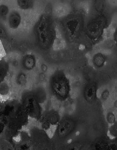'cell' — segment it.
I'll list each match as a JSON object with an SVG mask.
<instances>
[{
  "mask_svg": "<svg viewBox=\"0 0 117 150\" xmlns=\"http://www.w3.org/2000/svg\"><path fill=\"white\" fill-rule=\"evenodd\" d=\"M18 5L20 8L23 9H30L33 6L34 2L32 1L19 0L17 1Z\"/></svg>",
  "mask_w": 117,
  "mask_h": 150,
  "instance_id": "obj_10",
  "label": "cell"
},
{
  "mask_svg": "<svg viewBox=\"0 0 117 150\" xmlns=\"http://www.w3.org/2000/svg\"><path fill=\"white\" fill-rule=\"evenodd\" d=\"M21 22V17L19 13L13 11L11 13L8 18V24L11 29H16L18 28Z\"/></svg>",
  "mask_w": 117,
  "mask_h": 150,
  "instance_id": "obj_6",
  "label": "cell"
},
{
  "mask_svg": "<svg viewBox=\"0 0 117 150\" xmlns=\"http://www.w3.org/2000/svg\"><path fill=\"white\" fill-rule=\"evenodd\" d=\"M27 78L24 74H21L17 77V82L20 85L24 84L26 82Z\"/></svg>",
  "mask_w": 117,
  "mask_h": 150,
  "instance_id": "obj_13",
  "label": "cell"
},
{
  "mask_svg": "<svg viewBox=\"0 0 117 150\" xmlns=\"http://www.w3.org/2000/svg\"><path fill=\"white\" fill-rule=\"evenodd\" d=\"M43 117L52 125H56L60 120L59 113L54 110L48 111L45 113Z\"/></svg>",
  "mask_w": 117,
  "mask_h": 150,
  "instance_id": "obj_8",
  "label": "cell"
},
{
  "mask_svg": "<svg viewBox=\"0 0 117 150\" xmlns=\"http://www.w3.org/2000/svg\"><path fill=\"white\" fill-rule=\"evenodd\" d=\"M109 128V132L111 135L114 137L117 136V124L116 122L115 123L112 125Z\"/></svg>",
  "mask_w": 117,
  "mask_h": 150,
  "instance_id": "obj_14",
  "label": "cell"
},
{
  "mask_svg": "<svg viewBox=\"0 0 117 150\" xmlns=\"http://www.w3.org/2000/svg\"><path fill=\"white\" fill-rule=\"evenodd\" d=\"M42 69L44 71H47V67L45 65H43L42 66Z\"/></svg>",
  "mask_w": 117,
  "mask_h": 150,
  "instance_id": "obj_19",
  "label": "cell"
},
{
  "mask_svg": "<svg viewBox=\"0 0 117 150\" xmlns=\"http://www.w3.org/2000/svg\"><path fill=\"white\" fill-rule=\"evenodd\" d=\"M23 109L28 116L35 119H39L41 116V108L40 100L37 96L29 93L23 100Z\"/></svg>",
  "mask_w": 117,
  "mask_h": 150,
  "instance_id": "obj_3",
  "label": "cell"
},
{
  "mask_svg": "<svg viewBox=\"0 0 117 150\" xmlns=\"http://www.w3.org/2000/svg\"><path fill=\"white\" fill-rule=\"evenodd\" d=\"M1 93L2 92V93H4L6 94L7 92L8 91V87L5 83H3L1 85Z\"/></svg>",
  "mask_w": 117,
  "mask_h": 150,
  "instance_id": "obj_18",
  "label": "cell"
},
{
  "mask_svg": "<svg viewBox=\"0 0 117 150\" xmlns=\"http://www.w3.org/2000/svg\"><path fill=\"white\" fill-rule=\"evenodd\" d=\"M41 126L42 128L45 129H47L49 128L51 124L46 119L43 117V118L41 119Z\"/></svg>",
  "mask_w": 117,
  "mask_h": 150,
  "instance_id": "obj_15",
  "label": "cell"
},
{
  "mask_svg": "<svg viewBox=\"0 0 117 150\" xmlns=\"http://www.w3.org/2000/svg\"><path fill=\"white\" fill-rule=\"evenodd\" d=\"M50 88L52 94L58 100L64 101L69 97L70 82L62 71H57L52 75L50 80Z\"/></svg>",
  "mask_w": 117,
  "mask_h": 150,
  "instance_id": "obj_2",
  "label": "cell"
},
{
  "mask_svg": "<svg viewBox=\"0 0 117 150\" xmlns=\"http://www.w3.org/2000/svg\"><path fill=\"white\" fill-rule=\"evenodd\" d=\"M36 60L34 55L28 54L24 57L22 60L23 67L28 70H31L36 66Z\"/></svg>",
  "mask_w": 117,
  "mask_h": 150,
  "instance_id": "obj_7",
  "label": "cell"
},
{
  "mask_svg": "<svg viewBox=\"0 0 117 150\" xmlns=\"http://www.w3.org/2000/svg\"><path fill=\"white\" fill-rule=\"evenodd\" d=\"M75 120L69 117H65L60 120L57 127L56 134L59 137L67 138L73 132L75 128Z\"/></svg>",
  "mask_w": 117,
  "mask_h": 150,
  "instance_id": "obj_4",
  "label": "cell"
},
{
  "mask_svg": "<svg viewBox=\"0 0 117 150\" xmlns=\"http://www.w3.org/2000/svg\"><path fill=\"white\" fill-rule=\"evenodd\" d=\"M97 87L95 84L91 83L86 85L84 91V98L88 102H92L96 98Z\"/></svg>",
  "mask_w": 117,
  "mask_h": 150,
  "instance_id": "obj_5",
  "label": "cell"
},
{
  "mask_svg": "<svg viewBox=\"0 0 117 150\" xmlns=\"http://www.w3.org/2000/svg\"><path fill=\"white\" fill-rule=\"evenodd\" d=\"M1 15L2 16H5L9 12V9L6 6L4 5H1L0 7Z\"/></svg>",
  "mask_w": 117,
  "mask_h": 150,
  "instance_id": "obj_16",
  "label": "cell"
},
{
  "mask_svg": "<svg viewBox=\"0 0 117 150\" xmlns=\"http://www.w3.org/2000/svg\"><path fill=\"white\" fill-rule=\"evenodd\" d=\"M9 69V65L5 61L2 60L1 62V82L4 79L7 75Z\"/></svg>",
  "mask_w": 117,
  "mask_h": 150,
  "instance_id": "obj_11",
  "label": "cell"
},
{
  "mask_svg": "<svg viewBox=\"0 0 117 150\" xmlns=\"http://www.w3.org/2000/svg\"><path fill=\"white\" fill-rule=\"evenodd\" d=\"M106 119L107 122L111 125L116 122L115 115L112 112H109L107 113Z\"/></svg>",
  "mask_w": 117,
  "mask_h": 150,
  "instance_id": "obj_12",
  "label": "cell"
},
{
  "mask_svg": "<svg viewBox=\"0 0 117 150\" xmlns=\"http://www.w3.org/2000/svg\"><path fill=\"white\" fill-rule=\"evenodd\" d=\"M106 58L105 55L101 53H98L93 57V62L96 67L101 68L106 62Z\"/></svg>",
  "mask_w": 117,
  "mask_h": 150,
  "instance_id": "obj_9",
  "label": "cell"
},
{
  "mask_svg": "<svg viewBox=\"0 0 117 150\" xmlns=\"http://www.w3.org/2000/svg\"><path fill=\"white\" fill-rule=\"evenodd\" d=\"M35 33L40 47L48 49L55 39V32L54 23L48 15L43 14L40 16L35 27Z\"/></svg>",
  "mask_w": 117,
  "mask_h": 150,
  "instance_id": "obj_1",
  "label": "cell"
},
{
  "mask_svg": "<svg viewBox=\"0 0 117 150\" xmlns=\"http://www.w3.org/2000/svg\"><path fill=\"white\" fill-rule=\"evenodd\" d=\"M110 95V92L107 89H105L103 91L101 94V98L102 100H107L109 98Z\"/></svg>",
  "mask_w": 117,
  "mask_h": 150,
  "instance_id": "obj_17",
  "label": "cell"
}]
</instances>
